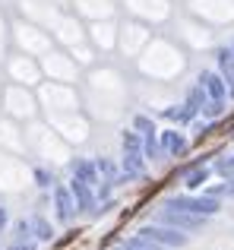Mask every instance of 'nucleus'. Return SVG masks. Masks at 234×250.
Listing matches in <instances>:
<instances>
[{
	"instance_id": "nucleus-13",
	"label": "nucleus",
	"mask_w": 234,
	"mask_h": 250,
	"mask_svg": "<svg viewBox=\"0 0 234 250\" xmlns=\"http://www.w3.org/2000/svg\"><path fill=\"white\" fill-rule=\"evenodd\" d=\"M142 152H146V159H155V155H158V136H155V130L142 133Z\"/></svg>"
},
{
	"instance_id": "nucleus-8",
	"label": "nucleus",
	"mask_w": 234,
	"mask_h": 250,
	"mask_svg": "<svg viewBox=\"0 0 234 250\" xmlns=\"http://www.w3.org/2000/svg\"><path fill=\"white\" fill-rule=\"evenodd\" d=\"M218 70H222V80L228 85V95L234 98V51L231 48H218Z\"/></svg>"
},
{
	"instance_id": "nucleus-7",
	"label": "nucleus",
	"mask_w": 234,
	"mask_h": 250,
	"mask_svg": "<svg viewBox=\"0 0 234 250\" xmlns=\"http://www.w3.org/2000/svg\"><path fill=\"white\" fill-rule=\"evenodd\" d=\"M54 203H57V219L60 222H73L76 200H73V193H70V187H54Z\"/></svg>"
},
{
	"instance_id": "nucleus-21",
	"label": "nucleus",
	"mask_w": 234,
	"mask_h": 250,
	"mask_svg": "<svg viewBox=\"0 0 234 250\" xmlns=\"http://www.w3.org/2000/svg\"><path fill=\"white\" fill-rule=\"evenodd\" d=\"M231 51H234V44H231Z\"/></svg>"
},
{
	"instance_id": "nucleus-20",
	"label": "nucleus",
	"mask_w": 234,
	"mask_h": 250,
	"mask_svg": "<svg viewBox=\"0 0 234 250\" xmlns=\"http://www.w3.org/2000/svg\"><path fill=\"white\" fill-rule=\"evenodd\" d=\"M6 219H10V215H6V209L0 206V231H3V228H6Z\"/></svg>"
},
{
	"instance_id": "nucleus-3",
	"label": "nucleus",
	"mask_w": 234,
	"mask_h": 250,
	"mask_svg": "<svg viewBox=\"0 0 234 250\" xmlns=\"http://www.w3.org/2000/svg\"><path fill=\"white\" fill-rule=\"evenodd\" d=\"M139 238L152 241V244H161V247H184L187 244V234H180L177 228H158V225L139 228Z\"/></svg>"
},
{
	"instance_id": "nucleus-14",
	"label": "nucleus",
	"mask_w": 234,
	"mask_h": 250,
	"mask_svg": "<svg viewBox=\"0 0 234 250\" xmlns=\"http://www.w3.org/2000/svg\"><path fill=\"white\" fill-rule=\"evenodd\" d=\"M32 231H35L38 241H51V225L44 219H32Z\"/></svg>"
},
{
	"instance_id": "nucleus-15",
	"label": "nucleus",
	"mask_w": 234,
	"mask_h": 250,
	"mask_svg": "<svg viewBox=\"0 0 234 250\" xmlns=\"http://www.w3.org/2000/svg\"><path fill=\"white\" fill-rule=\"evenodd\" d=\"M152 247H155L152 241H146V238H139V234H136V238L123 241V247H120V250H152Z\"/></svg>"
},
{
	"instance_id": "nucleus-18",
	"label": "nucleus",
	"mask_w": 234,
	"mask_h": 250,
	"mask_svg": "<svg viewBox=\"0 0 234 250\" xmlns=\"http://www.w3.org/2000/svg\"><path fill=\"white\" fill-rule=\"evenodd\" d=\"M10 250H35V244H32V241H25V238H16V244H13Z\"/></svg>"
},
{
	"instance_id": "nucleus-9",
	"label": "nucleus",
	"mask_w": 234,
	"mask_h": 250,
	"mask_svg": "<svg viewBox=\"0 0 234 250\" xmlns=\"http://www.w3.org/2000/svg\"><path fill=\"white\" fill-rule=\"evenodd\" d=\"M161 149H165L168 155H184L187 152L184 133H177V130H165V133H161Z\"/></svg>"
},
{
	"instance_id": "nucleus-1",
	"label": "nucleus",
	"mask_w": 234,
	"mask_h": 250,
	"mask_svg": "<svg viewBox=\"0 0 234 250\" xmlns=\"http://www.w3.org/2000/svg\"><path fill=\"white\" fill-rule=\"evenodd\" d=\"M146 174V152H142L139 133H123V177H142Z\"/></svg>"
},
{
	"instance_id": "nucleus-10",
	"label": "nucleus",
	"mask_w": 234,
	"mask_h": 250,
	"mask_svg": "<svg viewBox=\"0 0 234 250\" xmlns=\"http://www.w3.org/2000/svg\"><path fill=\"white\" fill-rule=\"evenodd\" d=\"M73 177H79V181H86L89 187H98V168L92 165V162H86V159H76L73 165Z\"/></svg>"
},
{
	"instance_id": "nucleus-19",
	"label": "nucleus",
	"mask_w": 234,
	"mask_h": 250,
	"mask_svg": "<svg viewBox=\"0 0 234 250\" xmlns=\"http://www.w3.org/2000/svg\"><path fill=\"white\" fill-rule=\"evenodd\" d=\"M35 177H38V184H41V187H48V181H51V177H48V171H38Z\"/></svg>"
},
{
	"instance_id": "nucleus-17",
	"label": "nucleus",
	"mask_w": 234,
	"mask_h": 250,
	"mask_svg": "<svg viewBox=\"0 0 234 250\" xmlns=\"http://www.w3.org/2000/svg\"><path fill=\"white\" fill-rule=\"evenodd\" d=\"M133 124H136V130H142V133H149V130H155V127H152V121H149V117H136Z\"/></svg>"
},
{
	"instance_id": "nucleus-2",
	"label": "nucleus",
	"mask_w": 234,
	"mask_h": 250,
	"mask_svg": "<svg viewBox=\"0 0 234 250\" xmlns=\"http://www.w3.org/2000/svg\"><path fill=\"white\" fill-rule=\"evenodd\" d=\"M165 206H171V209H184V212H193V215H215L218 209V196H174V200H168Z\"/></svg>"
},
{
	"instance_id": "nucleus-16",
	"label": "nucleus",
	"mask_w": 234,
	"mask_h": 250,
	"mask_svg": "<svg viewBox=\"0 0 234 250\" xmlns=\"http://www.w3.org/2000/svg\"><path fill=\"white\" fill-rule=\"evenodd\" d=\"M218 174H225V177H234V159H225V162H218L215 165Z\"/></svg>"
},
{
	"instance_id": "nucleus-12",
	"label": "nucleus",
	"mask_w": 234,
	"mask_h": 250,
	"mask_svg": "<svg viewBox=\"0 0 234 250\" xmlns=\"http://www.w3.org/2000/svg\"><path fill=\"white\" fill-rule=\"evenodd\" d=\"M206 102H209V98H206V92H203V85H193L190 89V95H187V108L193 111V114H196V111H203L206 108Z\"/></svg>"
},
{
	"instance_id": "nucleus-5",
	"label": "nucleus",
	"mask_w": 234,
	"mask_h": 250,
	"mask_svg": "<svg viewBox=\"0 0 234 250\" xmlns=\"http://www.w3.org/2000/svg\"><path fill=\"white\" fill-rule=\"evenodd\" d=\"M199 85H203V92H206L209 102L225 104V98H228V85H225L222 73H203V76H199Z\"/></svg>"
},
{
	"instance_id": "nucleus-11",
	"label": "nucleus",
	"mask_w": 234,
	"mask_h": 250,
	"mask_svg": "<svg viewBox=\"0 0 234 250\" xmlns=\"http://www.w3.org/2000/svg\"><path fill=\"white\" fill-rule=\"evenodd\" d=\"M206 181H209V168H206V165H199V168H193V171H187V174H184V187L187 190L203 187Z\"/></svg>"
},
{
	"instance_id": "nucleus-6",
	"label": "nucleus",
	"mask_w": 234,
	"mask_h": 250,
	"mask_svg": "<svg viewBox=\"0 0 234 250\" xmlns=\"http://www.w3.org/2000/svg\"><path fill=\"white\" fill-rule=\"evenodd\" d=\"M70 193H73V200H76V209H82V212H95V196H92V187H89L86 181L73 177V181H70Z\"/></svg>"
},
{
	"instance_id": "nucleus-4",
	"label": "nucleus",
	"mask_w": 234,
	"mask_h": 250,
	"mask_svg": "<svg viewBox=\"0 0 234 250\" xmlns=\"http://www.w3.org/2000/svg\"><path fill=\"white\" fill-rule=\"evenodd\" d=\"M161 222H168L171 228H177V231H184V228H199L203 225V215H193V212H184V209H171L165 206V212H161Z\"/></svg>"
}]
</instances>
